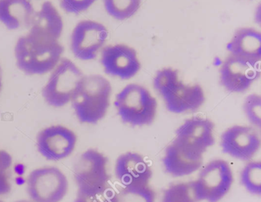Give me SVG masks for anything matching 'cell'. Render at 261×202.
I'll return each instance as SVG.
<instances>
[{"instance_id":"9","label":"cell","mask_w":261,"mask_h":202,"mask_svg":"<svg viewBox=\"0 0 261 202\" xmlns=\"http://www.w3.org/2000/svg\"><path fill=\"white\" fill-rule=\"evenodd\" d=\"M221 85L227 91L241 93L247 91L260 77L259 62H251L229 55L219 71Z\"/></svg>"},{"instance_id":"11","label":"cell","mask_w":261,"mask_h":202,"mask_svg":"<svg viewBox=\"0 0 261 202\" xmlns=\"http://www.w3.org/2000/svg\"><path fill=\"white\" fill-rule=\"evenodd\" d=\"M260 137L256 128L235 125L229 127L221 135L223 153L241 161L253 159L260 148Z\"/></svg>"},{"instance_id":"23","label":"cell","mask_w":261,"mask_h":202,"mask_svg":"<svg viewBox=\"0 0 261 202\" xmlns=\"http://www.w3.org/2000/svg\"><path fill=\"white\" fill-rule=\"evenodd\" d=\"M242 186L253 195L261 194V162L253 161L243 168L240 176Z\"/></svg>"},{"instance_id":"14","label":"cell","mask_w":261,"mask_h":202,"mask_svg":"<svg viewBox=\"0 0 261 202\" xmlns=\"http://www.w3.org/2000/svg\"><path fill=\"white\" fill-rule=\"evenodd\" d=\"M203 155L174 139L165 150L163 158L165 171L174 177L189 175L201 168Z\"/></svg>"},{"instance_id":"12","label":"cell","mask_w":261,"mask_h":202,"mask_svg":"<svg viewBox=\"0 0 261 202\" xmlns=\"http://www.w3.org/2000/svg\"><path fill=\"white\" fill-rule=\"evenodd\" d=\"M100 63L106 73L122 80L134 78L141 69L137 50L123 44L103 47Z\"/></svg>"},{"instance_id":"16","label":"cell","mask_w":261,"mask_h":202,"mask_svg":"<svg viewBox=\"0 0 261 202\" xmlns=\"http://www.w3.org/2000/svg\"><path fill=\"white\" fill-rule=\"evenodd\" d=\"M215 125L207 118L195 117L186 119L175 132V139L204 154L215 144Z\"/></svg>"},{"instance_id":"2","label":"cell","mask_w":261,"mask_h":202,"mask_svg":"<svg viewBox=\"0 0 261 202\" xmlns=\"http://www.w3.org/2000/svg\"><path fill=\"white\" fill-rule=\"evenodd\" d=\"M153 87L171 113L179 114L195 111L205 101L201 86L185 84L180 81L178 70L172 67H165L157 71L154 77Z\"/></svg>"},{"instance_id":"1","label":"cell","mask_w":261,"mask_h":202,"mask_svg":"<svg viewBox=\"0 0 261 202\" xmlns=\"http://www.w3.org/2000/svg\"><path fill=\"white\" fill-rule=\"evenodd\" d=\"M112 87L100 74L84 76L79 82L71 102L82 123L96 124L105 116L110 106Z\"/></svg>"},{"instance_id":"10","label":"cell","mask_w":261,"mask_h":202,"mask_svg":"<svg viewBox=\"0 0 261 202\" xmlns=\"http://www.w3.org/2000/svg\"><path fill=\"white\" fill-rule=\"evenodd\" d=\"M108 38V29L102 23L92 20L79 21L71 33V52L82 61L94 60Z\"/></svg>"},{"instance_id":"18","label":"cell","mask_w":261,"mask_h":202,"mask_svg":"<svg viewBox=\"0 0 261 202\" xmlns=\"http://www.w3.org/2000/svg\"><path fill=\"white\" fill-rule=\"evenodd\" d=\"M229 55L251 62L261 60V33L253 28H241L235 31L227 43Z\"/></svg>"},{"instance_id":"30","label":"cell","mask_w":261,"mask_h":202,"mask_svg":"<svg viewBox=\"0 0 261 202\" xmlns=\"http://www.w3.org/2000/svg\"><path fill=\"white\" fill-rule=\"evenodd\" d=\"M0 202H4V201H2V200H0Z\"/></svg>"},{"instance_id":"3","label":"cell","mask_w":261,"mask_h":202,"mask_svg":"<svg viewBox=\"0 0 261 202\" xmlns=\"http://www.w3.org/2000/svg\"><path fill=\"white\" fill-rule=\"evenodd\" d=\"M64 50L59 41L40 42L27 35L18 39L15 47L16 66L28 75L45 74L58 65Z\"/></svg>"},{"instance_id":"19","label":"cell","mask_w":261,"mask_h":202,"mask_svg":"<svg viewBox=\"0 0 261 202\" xmlns=\"http://www.w3.org/2000/svg\"><path fill=\"white\" fill-rule=\"evenodd\" d=\"M35 12L30 0H0V22L10 30L30 27Z\"/></svg>"},{"instance_id":"6","label":"cell","mask_w":261,"mask_h":202,"mask_svg":"<svg viewBox=\"0 0 261 202\" xmlns=\"http://www.w3.org/2000/svg\"><path fill=\"white\" fill-rule=\"evenodd\" d=\"M108 158L94 148L84 152L74 166V179L77 193L99 191L110 185Z\"/></svg>"},{"instance_id":"29","label":"cell","mask_w":261,"mask_h":202,"mask_svg":"<svg viewBox=\"0 0 261 202\" xmlns=\"http://www.w3.org/2000/svg\"><path fill=\"white\" fill-rule=\"evenodd\" d=\"M16 202H32V201H29V200H16Z\"/></svg>"},{"instance_id":"20","label":"cell","mask_w":261,"mask_h":202,"mask_svg":"<svg viewBox=\"0 0 261 202\" xmlns=\"http://www.w3.org/2000/svg\"><path fill=\"white\" fill-rule=\"evenodd\" d=\"M161 202H200L194 182H180L168 187Z\"/></svg>"},{"instance_id":"15","label":"cell","mask_w":261,"mask_h":202,"mask_svg":"<svg viewBox=\"0 0 261 202\" xmlns=\"http://www.w3.org/2000/svg\"><path fill=\"white\" fill-rule=\"evenodd\" d=\"M28 35L40 42L59 41L63 32V19L51 2L46 1L35 12Z\"/></svg>"},{"instance_id":"17","label":"cell","mask_w":261,"mask_h":202,"mask_svg":"<svg viewBox=\"0 0 261 202\" xmlns=\"http://www.w3.org/2000/svg\"><path fill=\"white\" fill-rule=\"evenodd\" d=\"M115 174L123 186H143L149 185L152 171L141 155L128 152L117 158Z\"/></svg>"},{"instance_id":"26","label":"cell","mask_w":261,"mask_h":202,"mask_svg":"<svg viewBox=\"0 0 261 202\" xmlns=\"http://www.w3.org/2000/svg\"><path fill=\"white\" fill-rule=\"evenodd\" d=\"M97 0H60L62 9L67 13L79 15L88 10Z\"/></svg>"},{"instance_id":"5","label":"cell","mask_w":261,"mask_h":202,"mask_svg":"<svg viewBox=\"0 0 261 202\" xmlns=\"http://www.w3.org/2000/svg\"><path fill=\"white\" fill-rule=\"evenodd\" d=\"M84 76L83 72L71 60L62 58L42 88V96L45 102L53 107H62L68 104Z\"/></svg>"},{"instance_id":"28","label":"cell","mask_w":261,"mask_h":202,"mask_svg":"<svg viewBox=\"0 0 261 202\" xmlns=\"http://www.w3.org/2000/svg\"><path fill=\"white\" fill-rule=\"evenodd\" d=\"M3 87V70L1 65H0V92L2 90Z\"/></svg>"},{"instance_id":"4","label":"cell","mask_w":261,"mask_h":202,"mask_svg":"<svg viewBox=\"0 0 261 202\" xmlns=\"http://www.w3.org/2000/svg\"><path fill=\"white\" fill-rule=\"evenodd\" d=\"M117 113L124 123L144 127L153 122L156 116V99L148 89L140 84H129L116 96Z\"/></svg>"},{"instance_id":"21","label":"cell","mask_w":261,"mask_h":202,"mask_svg":"<svg viewBox=\"0 0 261 202\" xmlns=\"http://www.w3.org/2000/svg\"><path fill=\"white\" fill-rule=\"evenodd\" d=\"M103 3L105 10L112 18L122 21L138 12L141 0H103Z\"/></svg>"},{"instance_id":"24","label":"cell","mask_w":261,"mask_h":202,"mask_svg":"<svg viewBox=\"0 0 261 202\" xmlns=\"http://www.w3.org/2000/svg\"><path fill=\"white\" fill-rule=\"evenodd\" d=\"M243 110L247 120L253 127L259 130L261 127V97L259 94L251 93L244 99Z\"/></svg>"},{"instance_id":"22","label":"cell","mask_w":261,"mask_h":202,"mask_svg":"<svg viewBox=\"0 0 261 202\" xmlns=\"http://www.w3.org/2000/svg\"><path fill=\"white\" fill-rule=\"evenodd\" d=\"M155 192L149 185L123 186L115 192L113 202H155Z\"/></svg>"},{"instance_id":"25","label":"cell","mask_w":261,"mask_h":202,"mask_svg":"<svg viewBox=\"0 0 261 202\" xmlns=\"http://www.w3.org/2000/svg\"><path fill=\"white\" fill-rule=\"evenodd\" d=\"M116 191L111 185L90 193H77L74 202H113Z\"/></svg>"},{"instance_id":"7","label":"cell","mask_w":261,"mask_h":202,"mask_svg":"<svg viewBox=\"0 0 261 202\" xmlns=\"http://www.w3.org/2000/svg\"><path fill=\"white\" fill-rule=\"evenodd\" d=\"M233 181L230 165L215 159L203 167L194 184L200 201L219 202L230 191Z\"/></svg>"},{"instance_id":"8","label":"cell","mask_w":261,"mask_h":202,"mask_svg":"<svg viewBox=\"0 0 261 202\" xmlns=\"http://www.w3.org/2000/svg\"><path fill=\"white\" fill-rule=\"evenodd\" d=\"M27 185L32 202H60L68 191L66 176L53 166L33 170L27 178Z\"/></svg>"},{"instance_id":"27","label":"cell","mask_w":261,"mask_h":202,"mask_svg":"<svg viewBox=\"0 0 261 202\" xmlns=\"http://www.w3.org/2000/svg\"><path fill=\"white\" fill-rule=\"evenodd\" d=\"M8 169L0 168V195L8 194L11 191Z\"/></svg>"},{"instance_id":"13","label":"cell","mask_w":261,"mask_h":202,"mask_svg":"<svg viewBox=\"0 0 261 202\" xmlns=\"http://www.w3.org/2000/svg\"><path fill=\"white\" fill-rule=\"evenodd\" d=\"M37 148L47 160L59 161L68 157L75 148L77 136L63 125H51L39 132Z\"/></svg>"}]
</instances>
